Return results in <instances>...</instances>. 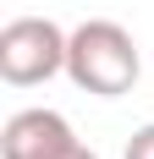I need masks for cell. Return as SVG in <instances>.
<instances>
[{
    "label": "cell",
    "mask_w": 154,
    "mask_h": 159,
    "mask_svg": "<svg viewBox=\"0 0 154 159\" xmlns=\"http://www.w3.org/2000/svg\"><path fill=\"white\" fill-rule=\"evenodd\" d=\"M138 39L110 22V16H88L72 28V44H66V77L94 99H121L132 93L138 82Z\"/></svg>",
    "instance_id": "cell-1"
},
{
    "label": "cell",
    "mask_w": 154,
    "mask_h": 159,
    "mask_svg": "<svg viewBox=\"0 0 154 159\" xmlns=\"http://www.w3.org/2000/svg\"><path fill=\"white\" fill-rule=\"evenodd\" d=\"M66 44L72 33L50 16H11L0 28V77L11 88H39V82L66 71Z\"/></svg>",
    "instance_id": "cell-2"
},
{
    "label": "cell",
    "mask_w": 154,
    "mask_h": 159,
    "mask_svg": "<svg viewBox=\"0 0 154 159\" xmlns=\"http://www.w3.org/2000/svg\"><path fill=\"white\" fill-rule=\"evenodd\" d=\"M77 143L72 121L61 110H17L0 132V159H61L66 148Z\"/></svg>",
    "instance_id": "cell-3"
},
{
    "label": "cell",
    "mask_w": 154,
    "mask_h": 159,
    "mask_svg": "<svg viewBox=\"0 0 154 159\" xmlns=\"http://www.w3.org/2000/svg\"><path fill=\"white\" fill-rule=\"evenodd\" d=\"M121 159H154V121L132 132V143H127V154H121Z\"/></svg>",
    "instance_id": "cell-4"
},
{
    "label": "cell",
    "mask_w": 154,
    "mask_h": 159,
    "mask_svg": "<svg viewBox=\"0 0 154 159\" xmlns=\"http://www.w3.org/2000/svg\"><path fill=\"white\" fill-rule=\"evenodd\" d=\"M61 159H99V154H94V148H88V143H83V137H77V143H72V148H66V154H61Z\"/></svg>",
    "instance_id": "cell-5"
}]
</instances>
